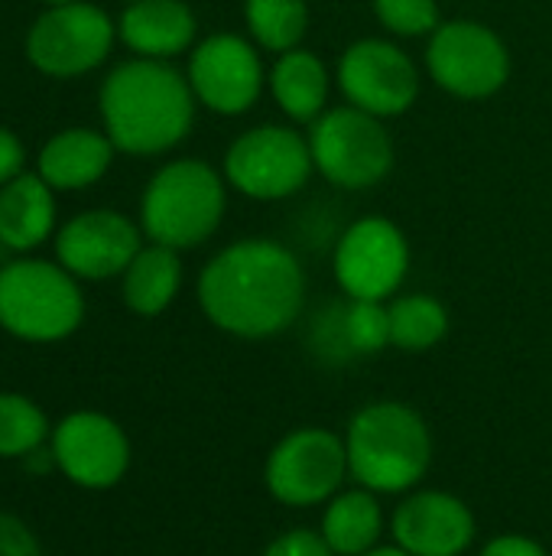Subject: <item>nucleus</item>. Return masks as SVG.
<instances>
[{
    "mask_svg": "<svg viewBox=\"0 0 552 556\" xmlns=\"http://www.w3.org/2000/svg\"><path fill=\"white\" fill-rule=\"evenodd\" d=\"M202 313L228 336L270 339L296 323L306 303V274L277 241L247 238L218 251L198 277Z\"/></svg>",
    "mask_w": 552,
    "mask_h": 556,
    "instance_id": "obj_1",
    "label": "nucleus"
},
{
    "mask_svg": "<svg viewBox=\"0 0 552 556\" xmlns=\"http://www.w3.org/2000/svg\"><path fill=\"white\" fill-rule=\"evenodd\" d=\"M101 117L120 153L153 156L185 140L195 121V94L169 62L137 55L104 78Z\"/></svg>",
    "mask_w": 552,
    "mask_h": 556,
    "instance_id": "obj_2",
    "label": "nucleus"
},
{
    "mask_svg": "<svg viewBox=\"0 0 552 556\" xmlns=\"http://www.w3.org/2000/svg\"><path fill=\"white\" fill-rule=\"evenodd\" d=\"M345 450L351 479L374 495L410 492L433 463L426 420L400 401L361 407L348 424Z\"/></svg>",
    "mask_w": 552,
    "mask_h": 556,
    "instance_id": "obj_3",
    "label": "nucleus"
},
{
    "mask_svg": "<svg viewBox=\"0 0 552 556\" xmlns=\"http://www.w3.org/2000/svg\"><path fill=\"white\" fill-rule=\"evenodd\" d=\"M224 179L202 160H172L146 186L140 228L153 244L172 251L198 248L224 218Z\"/></svg>",
    "mask_w": 552,
    "mask_h": 556,
    "instance_id": "obj_4",
    "label": "nucleus"
},
{
    "mask_svg": "<svg viewBox=\"0 0 552 556\" xmlns=\"http://www.w3.org/2000/svg\"><path fill=\"white\" fill-rule=\"evenodd\" d=\"M85 300L75 277L49 261H10L0 267V326L26 342H59L78 329Z\"/></svg>",
    "mask_w": 552,
    "mask_h": 556,
    "instance_id": "obj_5",
    "label": "nucleus"
},
{
    "mask_svg": "<svg viewBox=\"0 0 552 556\" xmlns=\"http://www.w3.org/2000/svg\"><path fill=\"white\" fill-rule=\"evenodd\" d=\"M309 150L316 169L338 189H371L394 169V140L381 117L342 104L312 121Z\"/></svg>",
    "mask_w": 552,
    "mask_h": 556,
    "instance_id": "obj_6",
    "label": "nucleus"
},
{
    "mask_svg": "<svg viewBox=\"0 0 552 556\" xmlns=\"http://www.w3.org/2000/svg\"><path fill=\"white\" fill-rule=\"evenodd\" d=\"M345 440L325 427H299L286 433L267 456V492L290 508L329 505L348 479Z\"/></svg>",
    "mask_w": 552,
    "mask_h": 556,
    "instance_id": "obj_7",
    "label": "nucleus"
},
{
    "mask_svg": "<svg viewBox=\"0 0 552 556\" xmlns=\"http://www.w3.org/2000/svg\"><path fill=\"white\" fill-rule=\"evenodd\" d=\"M309 137L283 124L244 130L224 153V179L247 199L273 202L299 192L312 176Z\"/></svg>",
    "mask_w": 552,
    "mask_h": 556,
    "instance_id": "obj_8",
    "label": "nucleus"
},
{
    "mask_svg": "<svg viewBox=\"0 0 552 556\" xmlns=\"http://www.w3.org/2000/svg\"><path fill=\"white\" fill-rule=\"evenodd\" d=\"M433 81L455 98H491L511 78V52L504 39L478 20H446L426 46Z\"/></svg>",
    "mask_w": 552,
    "mask_h": 556,
    "instance_id": "obj_9",
    "label": "nucleus"
},
{
    "mask_svg": "<svg viewBox=\"0 0 552 556\" xmlns=\"http://www.w3.org/2000/svg\"><path fill=\"white\" fill-rule=\"evenodd\" d=\"M117 26L111 16L85 0L49 7L26 33V55L29 62L52 78H75L98 68L111 46Z\"/></svg>",
    "mask_w": 552,
    "mask_h": 556,
    "instance_id": "obj_10",
    "label": "nucleus"
},
{
    "mask_svg": "<svg viewBox=\"0 0 552 556\" xmlns=\"http://www.w3.org/2000/svg\"><path fill=\"white\" fill-rule=\"evenodd\" d=\"M338 88L348 104L374 114H407L420 98V72L413 59L390 39H358L342 52Z\"/></svg>",
    "mask_w": 552,
    "mask_h": 556,
    "instance_id": "obj_11",
    "label": "nucleus"
},
{
    "mask_svg": "<svg viewBox=\"0 0 552 556\" xmlns=\"http://www.w3.org/2000/svg\"><path fill=\"white\" fill-rule=\"evenodd\" d=\"M410 270V244L390 218L355 222L335 248V280L348 300L384 303Z\"/></svg>",
    "mask_w": 552,
    "mask_h": 556,
    "instance_id": "obj_12",
    "label": "nucleus"
},
{
    "mask_svg": "<svg viewBox=\"0 0 552 556\" xmlns=\"http://www.w3.org/2000/svg\"><path fill=\"white\" fill-rule=\"evenodd\" d=\"M185 78L198 104L215 114L234 117L257 104L264 91V62L247 39L234 33H218L195 46Z\"/></svg>",
    "mask_w": 552,
    "mask_h": 556,
    "instance_id": "obj_13",
    "label": "nucleus"
},
{
    "mask_svg": "<svg viewBox=\"0 0 552 556\" xmlns=\"http://www.w3.org/2000/svg\"><path fill=\"white\" fill-rule=\"evenodd\" d=\"M140 228L111 208L81 212L55 235V257L72 277L107 280L130 267L140 254Z\"/></svg>",
    "mask_w": 552,
    "mask_h": 556,
    "instance_id": "obj_14",
    "label": "nucleus"
},
{
    "mask_svg": "<svg viewBox=\"0 0 552 556\" xmlns=\"http://www.w3.org/2000/svg\"><path fill=\"white\" fill-rule=\"evenodd\" d=\"M52 459L81 489H111L130 466L124 430L104 414H72L59 424Z\"/></svg>",
    "mask_w": 552,
    "mask_h": 556,
    "instance_id": "obj_15",
    "label": "nucleus"
},
{
    "mask_svg": "<svg viewBox=\"0 0 552 556\" xmlns=\"http://www.w3.org/2000/svg\"><path fill=\"white\" fill-rule=\"evenodd\" d=\"M394 541L410 556H462L475 541L472 508L449 492H416L394 511Z\"/></svg>",
    "mask_w": 552,
    "mask_h": 556,
    "instance_id": "obj_16",
    "label": "nucleus"
},
{
    "mask_svg": "<svg viewBox=\"0 0 552 556\" xmlns=\"http://www.w3.org/2000/svg\"><path fill=\"white\" fill-rule=\"evenodd\" d=\"M120 39L140 59H172L195 39V13L182 0H133L117 23Z\"/></svg>",
    "mask_w": 552,
    "mask_h": 556,
    "instance_id": "obj_17",
    "label": "nucleus"
},
{
    "mask_svg": "<svg viewBox=\"0 0 552 556\" xmlns=\"http://www.w3.org/2000/svg\"><path fill=\"white\" fill-rule=\"evenodd\" d=\"M114 153L117 147L107 134H98L91 127H68L46 140V147L39 150V176L52 189H88L111 169Z\"/></svg>",
    "mask_w": 552,
    "mask_h": 556,
    "instance_id": "obj_18",
    "label": "nucleus"
},
{
    "mask_svg": "<svg viewBox=\"0 0 552 556\" xmlns=\"http://www.w3.org/2000/svg\"><path fill=\"white\" fill-rule=\"evenodd\" d=\"M55 225L52 186L42 176L20 173L0 186V244L10 251L39 248Z\"/></svg>",
    "mask_w": 552,
    "mask_h": 556,
    "instance_id": "obj_19",
    "label": "nucleus"
},
{
    "mask_svg": "<svg viewBox=\"0 0 552 556\" xmlns=\"http://www.w3.org/2000/svg\"><path fill=\"white\" fill-rule=\"evenodd\" d=\"M270 91L280 111L296 124H312L325 114L329 101V72L322 59L309 49L280 52L277 65L270 68Z\"/></svg>",
    "mask_w": 552,
    "mask_h": 556,
    "instance_id": "obj_20",
    "label": "nucleus"
},
{
    "mask_svg": "<svg viewBox=\"0 0 552 556\" xmlns=\"http://www.w3.org/2000/svg\"><path fill=\"white\" fill-rule=\"evenodd\" d=\"M319 534L335 556L371 554L384 534V511L377 505V495L361 485L338 492L322 515Z\"/></svg>",
    "mask_w": 552,
    "mask_h": 556,
    "instance_id": "obj_21",
    "label": "nucleus"
},
{
    "mask_svg": "<svg viewBox=\"0 0 552 556\" xmlns=\"http://www.w3.org/2000/svg\"><path fill=\"white\" fill-rule=\"evenodd\" d=\"M182 287L179 251L166 244L140 248V254L124 270V303L137 316H159Z\"/></svg>",
    "mask_w": 552,
    "mask_h": 556,
    "instance_id": "obj_22",
    "label": "nucleus"
},
{
    "mask_svg": "<svg viewBox=\"0 0 552 556\" xmlns=\"http://www.w3.org/2000/svg\"><path fill=\"white\" fill-rule=\"evenodd\" d=\"M387 313H390V345L400 352H429L449 332V313L429 293L397 296L387 306Z\"/></svg>",
    "mask_w": 552,
    "mask_h": 556,
    "instance_id": "obj_23",
    "label": "nucleus"
},
{
    "mask_svg": "<svg viewBox=\"0 0 552 556\" xmlns=\"http://www.w3.org/2000/svg\"><path fill=\"white\" fill-rule=\"evenodd\" d=\"M244 20L257 46L290 52L306 36L309 7L306 0H244Z\"/></svg>",
    "mask_w": 552,
    "mask_h": 556,
    "instance_id": "obj_24",
    "label": "nucleus"
},
{
    "mask_svg": "<svg viewBox=\"0 0 552 556\" xmlns=\"http://www.w3.org/2000/svg\"><path fill=\"white\" fill-rule=\"evenodd\" d=\"M338 339L351 355H377L390 345V313L374 300H351L338 313Z\"/></svg>",
    "mask_w": 552,
    "mask_h": 556,
    "instance_id": "obj_25",
    "label": "nucleus"
},
{
    "mask_svg": "<svg viewBox=\"0 0 552 556\" xmlns=\"http://www.w3.org/2000/svg\"><path fill=\"white\" fill-rule=\"evenodd\" d=\"M46 417L33 401L20 394H0V456L36 453L46 440Z\"/></svg>",
    "mask_w": 552,
    "mask_h": 556,
    "instance_id": "obj_26",
    "label": "nucleus"
},
{
    "mask_svg": "<svg viewBox=\"0 0 552 556\" xmlns=\"http://www.w3.org/2000/svg\"><path fill=\"white\" fill-rule=\"evenodd\" d=\"M374 13L394 36H433L442 23L436 0H374Z\"/></svg>",
    "mask_w": 552,
    "mask_h": 556,
    "instance_id": "obj_27",
    "label": "nucleus"
},
{
    "mask_svg": "<svg viewBox=\"0 0 552 556\" xmlns=\"http://www.w3.org/2000/svg\"><path fill=\"white\" fill-rule=\"evenodd\" d=\"M264 556H335V551L322 541V534L296 528V531H286L277 541H270Z\"/></svg>",
    "mask_w": 552,
    "mask_h": 556,
    "instance_id": "obj_28",
    "label": "nucleus"
},
{
    "mask_svg": "<svg viewBox=\"0 0 552 556\" xmlns=\"http://www.w3.org/2000/svg\"><path fill=\"white\" fill-rule=\"evenodd\" d=\"M0 556H42L29 528L13 515H0Z\"/></svg>",
    "mask_w": 552,
    "mask_h": 556,
    "instance_id": "obj_29",
    "label": "nucleus"
},
{
    "mask_svg": "<svg viewBox=\"0 0 552 556\" xmlns=\"http://www.w3.org/2000/svg\"><path fill=\"white\" fill-rule=\"evenodd\" d=\"M478 556H550L537 541L524 538V534H501L495 541L485 544V551Z\"/></svg>",
    "mask_w": 552,
    "mask_h": 556,
    "instance_id": "obj_30",
    "label": "nucleus"
},
{
    "mask_svg": "<svg viewBox=\"0 0 552 556\" xmlns=\"http://www.w3.org/2000/svg\"><path fill=\"white\" fill-rule=\"evenodd\" d=\"M23 169V143L13 130L0 127V186H7Z\"/></svg>",
    "mask_w": 552,
    "mask_h": 556,
    "instance_id": "obj_31",
    "label": "nucleus"
},
{
    "mask_svg": "<svg viewBox=\"0 0 552 556\" xmlns=\"http://www.w3.org/2000/svg\"><path fill=\"white\" fill-rule=\"evenodd\" d=\"M364 556H410V554H407V551H400V547L394 544V547H374L371 554H364Z\"/></svg>",
    "mask_w": 552,
    "mask_h": 556,
    "instance_id": "obj_32",
    "label": "nucleus"
},
{
    "mask_svg": "<svg viewBox=\"0 0 552 556\" xmlns=\"http://www.w3.org/2000/svg\"><path fill=\"white\" fill-rule=\"evenodd\" d=\"M42 3H49V7H59V3H75V0H42Z\"/></svg>",
    "mask_w": 552,
    "mask_h": 556,
    "instance_id": "obj_33",
    "label": "nucleus"
},
{
    "mask_svg": "<svg viewBox=\"0 0 552 556\" xmlns=\"http://www.w3.org/2000/svg\"><path fill=\"white\" fill-rule=\"evenodd\" d=\"M127 3H133V0H127Z\"/></svg>",
    "mask_w": 552,
    "mask_h": 556,
    "instance_id": "obj_34",
    "label": "nucleus"
}]
</instances>
